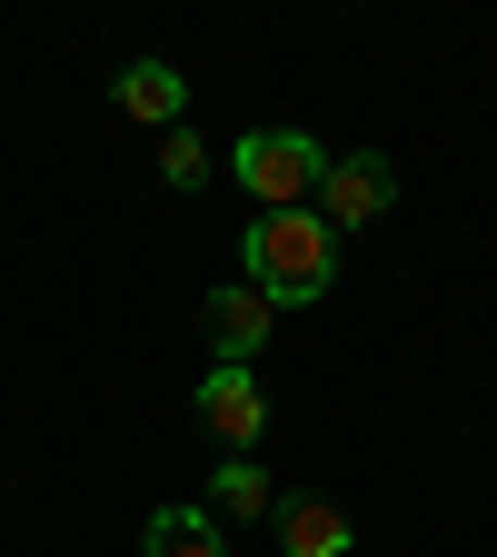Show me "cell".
Here are the masks:
<instances>
[{
	"label": "cell",
	"instance_id": "obj_3",
	"mask_svg": "<svg viewBox=\"0 0 497 557\" xmlns=\"http://www.w3.org/2000/svg\"><path fill=\"white\" fill-rule=\"evenodd\" d=\"M388 189H398V160H388V150H348V160L319 170V199H309V209H319L328 230H369L378 209H388Z\"/></svg>",
	"mask_w": 497,
	"mask_h": 557
},
{
	"label": "cell",
	"instance_id": "obj_6",
	"mask_svg": "<svg viewBox=\"0 0 497 557\" xmlns=\"http://www.w3.org/2000/svg\"><path fill=\"white\" fill-rule=\"evenodd\" d=\"M278 557H348V508H328V498H278Z\"/></svg>",
	"mask_w": 497,
	"mask_h": 557
},
{
	"label": "cell",
	"instance_id": "obj_7",
	"mask_svg": "<svg viewBox=\"0 0 497 557\" xmlns=\"http://www.w3.org/2000/svg\"><path fill=\"white\" fill-rule=\"evenodd\" d=\"M179 100H189V81H179L170 60H129V70H120V110H129V120L179 129Z\"/></svg>",
	"mask_w": 497,
	"mask_h": 557
},
{
	"label": "cell",
	"instance_id": "obj_8",
	"mask_svg": "<svg viewBox=\"0 0 497 557\" xmlns=\"http://www.w3.org/2000/svg\"><path fill=\"white\" fill-rule=\"evenodd\" d=\"M209 518H278V487L259 458H220L209 468Z\"/></svg>",
	"mask_w": 497,
	"mask_h": 557
},
{
	"label": "cell",
	"instance_id": "obj_5",
	"mask_svg": "<svg viewBox=\"0 0 497 557\" xmlns=\"http://www.w3.org/2000/svg\"><path fill=\"white\" fill-rule=\"evenodd\" d=\"M278 329V309L249 289V278H229V289H209V338H220V369H249L259 338Z\"/></svg>",
	"mask_w": 497,
	"mask_h": 557
},
{
	"label": "cell",
	"instance_id": "obj_4",
	"mask_svg": "<svg viewBox=\"0 0 497 557\" xmlns=\"http://www.w3.org/2000/svg\"><path fill=\"white\" fill-rule=\"evenodd\" d=\"M199 429L220 438L229 458H249V448H259V429H269L259 379H249V369H209V379H199Z\"/></svg>",
	"mask_w": 497,
	"mask_h": 557
},
{
	"label": "cell",
	"instance_id": "obj_9",
	"mask_svg": "<svg viewBox=\"0 0 497 557\" xmlns=\"http://www.w3.org/2000/svg\"><path fill=\"white\" fill-rule=\"evenodd\" d=\"M139 557H229V547H220V518L209 508H160L139 528Z\"/></svg>",
	"mask_w": 497,
	"mask_h": 557
},
{
	"label": "cell",
	"instance_id": "obj_10",
	"mask_svg": "<svg viewBox=\"0 0 497 557\" xmlns=\"http://www.w3.org/2000/svg\"><path fill=\"white\" fill-rule=\"evenodd\" d=\"M160 180H170V189H199V180H209V139H199V129H170V139H160Z\"/></svg>",
	"mask_w": 497,
	"mask_h": 557
},
{
	"label": "cell",
	"instance_id": "obj_1",
	"mask_svg": "<svg viewBox=\"0 0 497 557\" xmlns=\"http://www.w3.org/2000/svg\"><path fill=\"white\" fill-rule=\"evenodd\" d=\"M328 278H338V230L319 220V209H269V220L249 230V289L269 309L328 299Z\"/></svg>",
	"mask_w": 497,
	"mask_h": 557
},
{
	"label": "cell",
	"instance_id": "obj_2",
	"mask_svg": "<svg viewBox=\"0 0 497 557\" xmlns=\"http://www.w3.org/2000/svg\"><path fill=\"white\" fill-rule=\"evenodd\" d=\"M319 139H299V129H249L239 139V189L259 199V220L269 209H309L319 199Z\"/></svg>",
	"mask_w": 497,
	"mask_h": 557
}]
</instances>
